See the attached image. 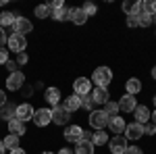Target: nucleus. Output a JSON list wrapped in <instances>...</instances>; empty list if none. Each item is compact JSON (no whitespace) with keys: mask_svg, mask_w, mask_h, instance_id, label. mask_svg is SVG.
Instances as JSON below:
<instances>
[{"mask_svg":"<svg viewBox=\"0 0 156 154\" xmlns=\"http://www.w3.org/2000/svg\"><path fill=\"white\" fill-rule=\"evenodd\" d=\"M92 81L96 83V88H106L108 83L112 81V71L108 67H98L92 75Z\"/></svg>","mask_w":156,"mask_h":154,"instance_id":"1","label":"nucleus"},{"mask_svg":"<svg viewBox=\"0 0 156 154\" xmlns=\"http://www.w3.org/2000/svg\"><path fill=\"white\" fill-rule=\"evenodd\" d=\"M108 115L104 110H92V115H90V125L94 127L96 131H102L104 127H108Z\"/></svg>","mask_w":156,"mask_h":154,"instance_id":"2","label":"nucleus"},{"mask_svg":"<svg viewBox=\"0 0 156 154\" xmlns=\"http://www.w3.org/2000/svg\"><path fill=\"white\" fill-rule=\"evenodd\" d=\"M6 46H9V50H12L15 54H19V52H25V48H27V40H25V36L12 34V36L9 38V42H6Z\"/></svg>","mask_w":156,"mask_h":154,"instance_id":"3","label":"nucleus"},{"mask_svg":"<svg viewBox=\"0 0 156 154\" xmlns=\"http://www.w3.org/2000/svg\"><path fill=\"white\" fill-rule=\"evenodd\" d=\"M31 121L36 123L37 127H46L50 121H52V110L50 108H37L36 113H34V119Z\"/></svg>","mask_w":156,"mask_h":154,"instance_id":"4","label":"nucleus"},{"mask_svg":"<svg viewBox=\"0 0 156 154\" xmlns=\"http://www.w3.org/2000/svg\"><path fill=\"white\" fill-rule=\"evenodd\" d=\"M71 119V113L65 106H52V123L56 125H67Z\"/></svg>","mask_w":156,"mask_h":154,"instance_id":"5","label":"nucleus"},{"mask_svg":"<svg viewBox=\"0 0 156 154\" xmlns=\"http://www.w3.org/2000/svg\"><path fill=\"white\" fill-rule=\"evenodd\" d=\"M73 90H75V96H87L90 94V90H92V81L90 79H85V77H77L75 83H73Z\"/></svg>","mask_w":156,"mask_h":154,"instance_id":"6","label":"nucleus"},{"mask_svg":"<svg viewBox=\"0 0 156 154\" xmlns=\"http://www.w3.org/2000/svg\"><path fill=\"white\" fill-rule=\"evenodd\" d=\"M25 83V75L21 71H15L9 75V79H6V88L9 90H12V92H17V90H21Z\"/></svg>","mask_w":156,"mask_h":154,"instance_id":"7","label":"nucleus"},{"mask_svg":"<svg viewBox=\"0 0 156 154\" xmlns=\"http://www.w3.org/2000/svg\"><path fill=\"white\" fill-rule=\"evenodd\" d=\"M12 29H15V34L25 36V34H29V31L34 29V25H31L29 19H25V17H17V19H15V23H12Z\"/></svg>","mask_w":156,"mask_h":154,"instance_id":"8","label":"nucleus"},{"mask_svg":"<svg viewBox=\"0 0 156 154\" xmlns=\"http://www.w3.org/2000/svg\"><path fill=\"white\" fill-rule=\"evenodd\" d=\"M108 146H110V152L112 154H125V150H127V140L123 135H115L112 140H108Z\"/></svg>","mask_w":156,"mask_h":154,"instance_id":"9","label":"nucleus"},{"mask_svg":"<svg viewBox=\"0 0 156 154\" xmlns=\"http://www.w3.org/2000/svg\"><path fill=\"white\" fill-rule=\"evenodd\" d=\"M65 140H67V142H73V144L81 142V140H83V129H81L79 125H69L67 131H65Z\"/></svg>","mask_w":156,"mask_h":154,"instance_id":"10","label":"nucleus"},{"mask_svg":"<svg viewBox=\"0 0 156 154\" xmlns=\"http://www.w3.org/2000/svg\"><path fill=\"white\" fill-rule=\"evenodd\" d=\"M135 108H137V100H135V96L125 94L119 100V110H123V113H133Z\"/></svg>","mask_w":156,"mask_h":154,"instance_id":"11","label":"nucleus"},{"mask_svg":"<svg viewBox=\"0 0 156 154\" xmlns=\"http://www.w3.org/2000/svg\"><path fill=\"white\" fill-rule=\"evenodd\" d=\"M34 113H36L34 106L25 102V104H19V106H17V115H15V119H19V121L25 123V121H31V119H34Z\"/></svg>","mask_w":156,"mask_h":154,"instance_id":"12","label":"nucleus"},{"mask_svg":"<svg viewBox=\"0 0 156 154\" xmlns=\"http://www.w3.org/2000/svg\"><path fill=\"white\" fill-rule=\"evenodd\" d=\"M144 135V125L140 123H131L125 127V140H140Z\"/></svg>","mask_w":156,"mask_h":154,"instance_id":"13","label":"nucleus"},{"mask_svg":"<svg viewBox=\"0 0 156 154\" xmlns=\"http://www.w3.org/2000/svg\"><path fill=\"white\" fill-rule=\"evenodd\" d=\"M142 11V2H137V0H127V2H123V13L127 15V17H137Z\"/></svg>","mask_w":156,"mask_h":154,"instance_id":"14","label":"nucleus"},{"mask_svg":"<svg viewBox=\"0 0 156 154\" xmlns=\"http://www.w3.org/2000/svg\"><path fill=\"white\" fill-rule=\"evenodd\" d=\"M92 98H94V104H106L110 100V94H108L106 88H96L92 92Z\"/></svg>","mask_w":156,"mask_h":154,"instance_id":"15","label":"nucleus"},{"mask_svg":"<svg viewBox=\"0 0 156 154\" xmlns=\"http://www.w3.org/2000/svg\"><path fill=\"white\" fill-rule=\"evenodd\" d=\"M108 127H110V131L117 135V133H123L127 125H125L123 117H110V119H108Z\"/></svg>","mask_w":156,"mask_h":154,"instance_id":"16","label":"nucleus"},{"mask_svg":"<svg viewBox=\"0 0 156 154\" xmlns=\"http://www.w3.org/2000/svg\"><path fill=\"white\" fill-rule=\"evenodd\" d=\"M133 115H135V123H140V125L150 123V110H148V106H137L133 110Z\"/></svg>","mask_w":156,"mask_h":154,"instance_id":"17","label":"nucleus"},{"mask_svg":"<svg viewBox=\"0 0 156 154\" xmlns=\"http://www.w3.org/2000/svg\"><path fill=\"white\" fill-rule=\"evenodd\" d=\"M9 133L21 138V135L25 133V123H23V121H19V119H11V121H9Z\"/></svg>","mask_w":156,"mask_h":154,"instance_id":"18","label":"nucleus"},{"mask_svg":"<svg viewBox=\"0 0 156 154\" xmlns=\"http://www.w3.org/2000/svg\"><path fill=\"white\" fill-rule=\"evenodd\" d=\"M44 98H46V102H48L50 106H58L60 90H58V88H48V90H46V94H44Z\"/></svg>","mask_w":156,"mask_h":154,"instance_id":"19","label":"nucleus"},{"mask_svg":"<svg viewBox=\"0 0 156 154\" xmlns=\"http://www.w3.org/2000/svg\"><path fill=\"white\" fill-rule=\"evenodd\" d=\"M62 106L67 108L69 113H75V110H79V108H81V98L73 94V96H69V98L65 100V104H62Z\"/></svg>","mask_w":156,"mask_h":154,"instance_id":"20","label":"nucleus"},{"mask_svg":"<svg viewBox=\"0 0 156 154\" xmlns=\"http://www.w3.org/2000/svg\"><path fill=\"white\" fill-rule=\"evenodd\" d=\"M15 115H17V106H15V104H11V102H6L4 106L0 108V119H4V121L15 119Z\"/></svg>","mask_w":156,"mask_h":154,"instance_id":"21","label":"nucleus"},{"mask_svg":"<svg viewBox=\"0 0 156 154\" xmlns=\"http://www.w3.org/2000/svg\"><path fill=\"white\" fill-rule=\"evenodd\" d=\"M73 154H94V144L81 140V142H77V146H75Z\"/></svg>","mask_w":156,"mask_h":154,"instance_id":"22","label":"nucleus"},{"mask_svg":"<svg viewBox=\"0 0 156 154\" xmlns=\"http://www.w3.org/2000/svg\"><path fill=\"white\" fill-rule=\"evenodd\" d=\"M71 21L75 25H83L87 21V15L83 13V9H71Z\"/></svg>","mask_w":156,"mask_h":154,"instance_id":"23","label":"nucleus"},{"mask_svg":"<svg viewBox=\"0 0 156 154\" xmlns=\"http://www.w3.org/2000/svg\"><path fill=\"white\" fill-rule=\"evenodd\" d=\"M2 144H4V148H6V150H15V148H19V135L9 133V135L2 140Z\"/></svg>","mask_w":156,"mask_h":154,"instance_id":"24","label":"nucleus"},{"mask_svg":"<svg viewBox=\"0 0 156 154\" xmlns=\"http://www.w3.org/2000/svg\"><path fill=\"white\" fill-rule=\"evenodd\" d=\"M52 17H54L56 21H67V19H71V9L62 6L58 11H52Z\"/></svg>","mask_w":156,"mask_h":154,"instance_id":"25","label":"nucleus"},{"mask_svg":"<svg viewBox=\"0 0 156 154\" xmlns=\"http://www.w3.org/2000/svg\"><path fill=\"white\" fill-rule=\"evenodd\" d=\"M15 15L12 13H9V11H2L0 13V27H9V25H12L15 23Z\"/></svg>","mask_w":156,"mask_h":154,"instance_id":"26","label":"nucleus"},{"mask_svg":"<svg viewBox=\"0 0 156 154\" xmlns=\"http://www.w3.org/2000/svg\"><path fill=\"white\" fill-rule=\"evenodd\" d=\"M125 85H127V94H131V96H135L140 90H142V83H140V79H135V77H131Z\"/></svg>","mask_w":156,"mask_h":154,"instance_id":"27","label":"nucleus"},{"mask_svg":"<svg viewBox=\"0 0 156 154\" xmlns=\"http://www.w3.org/2000/svg\"><path fill=\"white\" fill-rule=\"evenodd\" d=\"M106 142H108V135L104 133V129L92 133V144H94V146H102V144H106Z\"/></svg>","mask_w":156,"mask_h":154,"instance_id":"28","label":"nucleus"},{"mask_svg":"<svg viewBox=\"0 0 156 154\" xmlns=\"http://www.w3.org/2000/svg\"><path fill=\"white\" fill-rule=\"evenodd\" d=\"M104 113H106L108 117H117V113H119V102H112V100H108L104 108H102Z\"/></svg>","mask_w":156,"mask_h":154,"instance_id":"29","label":"nucleus"},{"mask_svg":"<svg viewBox=\"0 0 156 154\" xmlns=\"http://www.w3.org/2000/svg\"><path fill=\"white\" fill-rule=\"evenodd\" d=\"M142 9H144L146 15H152L154 17L156 15V0H146V2H142Z\"/></svg>","mask_w":156,"mask_h":154,"instance_id":"30","label":"nucleus"},{"mask_svg":"<svg viewBox=\"0 0 156 154\" xmlns=\"http://www.w3.org/2000/svg\"><path fill=\"white\" fill-rule=\"evenodd\" d=\"M152 21H154L152 15H146V13H140V15H137V23L142 25V27H150Z\"/></svg>","mask_w":156,"mask_h":154,"instance_id":"31","label":"nucleus"},{"mask_svg":"<svg viewBox=\"0 0 156 154\" xmlns=\"http://www.w3.org/2000/svg\"><path fill=\"white\" fill-rule=\"evenodd\" d=\"M52 13H50V6L48 4H40V6H36V17H40V19H46V17H50Z\"/></svg>","mask_w":156,"mask_h":154,"instance_id":"32","label":"nucleus"},{"mask_svg":"<svg viewBox=\"0 0 156 154\" xmlns=\"http://www.w3.org/2000/svg\"><path fill=\"white\" fill-rule=\"evenodd\" d=\"M81 106L83 108H94V98H92V94H87V96H81Z\"/></svg>","mask_w":156,"mask_h":154,"instance_id":"33","label":"nucleus"},{"mask_svg":"<svg viewBox=\"0 0 156 154\" xmlns=\"http://www.w3.org/2000/svg\"><path fill=\"white\" fill-rule=\"evenodd\" d=\"M81 9H83V13L87 15V17H92V15H96V4H92V2H85V4L81 6Z\"/></svg>","mask_w":156,"mask_h":154,"instance_id":"34","label":"nucleus"},{"mask_svg":"<svg viewBox=\"0 0 156 154\" xmlns=\"http://www.w3.org/2000/svg\"><path fill=\"white\" fill-rule=\"evenodd\" d=\"M6 60H9V48L0 46V65H6Z\"/></svg>","mask_w":156,"mask_h":154,"instance_id":"35","label":"nucleus"},{"mask_svg":"<svg viewBox=\"0 0 156 154\" xmlns=\"http://www.w3.org/2000/svg\"><path fill=\"white\" fill-rule=\"evenodd\" d=\"M144 133L154 135V133H156V125H154V123H146V125H144Z\"/></svg>","mask_w":156,"mask_h":154,"instance_id":"36","label":"nucleus"},{"mask_svg":"<svg viewBox=\"0 0 156 154\" xmlns=\"http://www.w3.org/2000/svg\"><path fill=\"white\" fill-rule=\"evenodd\" d=\"M125 154H144V152H142V148H137V146H127Z\"/></svg>","mask_w":156,"mask_h":154,"instance_id":"37","label":"nucleus"},{"mask_svg":"<svg viewBox=\"0 0 156 154\" xmlns=\"http://www.w3.org/2000/svg\"><path fill=\"white\" fill-rule=\"evenodd\" d=\"M17 60H19V65H25V63H27V54H25V52H19V54H17Z\"/></svg>","mask_w":156,"mask_h":154,"instance_id":"38","label":"nucleus"},{"mask_svg":"<svg viewBox=\"0 0 156 154\" xmlns=\"http://www.w3.org/2000/svg\"><path fill=\"white\" fill-rule=\"evenodd\" d=\"M6 42H9V38L4 36V29H2V27H0V46L4 48V44H6Z\"/></svg>","mask_w":156,"mask_h":154,"instance_id":"39","label":"nucleus"},{"mask_svg":"<svg viewBox=\"0 0 156 154\" xmlns=\"http://www.w3.org/2000/svg\"><path fill=\"white\" fill-rule=\"evenodd\" d=\"M6 69H9L11 73H15V71H17V63H12V60H6Z\"/></svg>","mask_w":156,"mask_h":154,"instance_id":"40","label":"nucleus"},{"mask_svg":"<svg viewBox=\"0 0 156 154\" xmlns=\"http://www.w3.org/2000/svg\"><path fill=\"white\" fill-rule=\"evenodd\" d=\"M127 25H129V27H135V25H140V23H137V17H129V19H127Z\"/></svg>","mask_w":156,"mask_h":154,"instance_id":"41","label":"nucleus"},{"mask_svg":"<svg viewBox=\"0 0 156 154\" xmlns=\"http://www.w3.org/2000/svg\"><path fill=\"white\" fill-rule=\"evenodd\" d=\"M4 104H6V94H4V92L0 90V108L4 106Z\"/></svg>","mask_w":156,"mask_h":154,"instance_id":"42","label":"nucleus"},{"mask_svg":"<svg viewBox=\"0 0 156 154\" xmlns=\"http://www.w3.org/2000/svg\"><path fill=\"white\" fill-rule=\"evenodd\" d=\"M11 154H27L23 150V148H15V150H11Z\"/></svg>","mask_w":156,"mask_h":154,"instance_id":"43","label":"nucleus"},{"mask_svg":"<svg viewBox=\"0 0 156 154\" xmlns=\"http://www.w3.org/2000/svg\"><path fill=\"white\" fill-rule=\"evenodd\" d=\"M58 154H73V150H69V148H62V150H58Z\"/></svg>","mask_w":156,"mask_h":154,"instance_id":"44","label":"nucleus"},{"mask_svg":"<svg viewBox=\"0 0 156 154\" xmlns=\"http://www.w3.org/2000/svg\"><path fill=\"white\" fill-rule=\"evenodd\" d=\"M150 119H152V123H154V125H156V110H154V113H152V115H150Z\"/></svg>","mask_w":156,"mask_h":154,"instance_id":"45","label":"nucleus"},{"mask_svg":"<svg viewBox=\"0 0 156 154\" xmlns=\"http://www.w3.org/2000/svg\"><path fill=\"white\" fill-rule=\"evenodd\" d=\"M4 152H6V148H4V144L0 142V154H4Z\"/></svg>","mask_w":156,"mask_h":154,"instance_id":"46","label":"nucleus"},{"mask_svg":"<svg viewBox=\"0 0 156 154\" xmlns=\"http://www.w3.org/2000/svg\"><path fill=\"white\" fill-rule=\"evenodd\" d=\"M152 77H154V79H156V67H154V69H152Z\"/></svg>","mask_w":156,"mask_h":154,"instance_id":"47","label":"nucleus"},{"mask_svg":"<svg viewBox=\"0 0 156 154\" xmlns=\"http://www.w3.org/2000/svg\"><path fill=\"white\" fill-rule=\"evenodd\" d=\"M152 102H154V106H156V96H154V100H152Z\"/></svg>","mask_w":156,"mask_h":154,"instance_id":"48","label":"nucleus"},{"mask_svg":"<svg viewBox=\"0 0 156 154\" xmlns=\"http://www.w3.org/2000/svg\"><path fill=\"white\" fill-rule=\"evenodd\" d=\"M40 154H52V152H40Z\"/></svg>","mask_w":156,"mask_h":154,"instance_id":"49","label":"nucleus"}]
</instances>
